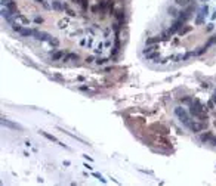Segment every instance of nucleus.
I'll list each match as a JSON object with an SVG mask.
<instances>
[{"mask_svg": "<svg viewBox=\"0 0 216 186\" xmlns=\"http://www.w3.org/2000/svg\"><path fill=\"white\" fill-rule=\"evenodd\" d=\"M169 15H172V16H176V15H178V12H176V9H175V8H169Z\"/></svg>", "mask_w": 216, "mask_h": 186, "instance_id": "nucleus-29", "label": "nucleus"}, {"mask_svg": "<svg viewBox=\"0 0 216 186\" xmlns=\"http://www.w3.org/2000/svg\"><path fill=\"white\" fill-rule=\"evenodd\" d=\"M194 9H195V3H194V5H190V6H188L185 11L181 12V13H179V16H178V19H181L182 22L185 24L188 19H190V18H191V16H193Z\"/></svg>", "mask_w": 216, "mask_h": 186, "instance_id": "nucleus-3", "label": "nucleus"}, {"mask_svg": "<svg viewBox=\"0 0 216 186\" xmlns=\"http://www.w3.org/2000/svg\"><path fill=\"white\" fill-rule=\"evenodd\" d=\"M212 99H213V102H215V105H216V93H215V96H213Z\"/></svg>", "mask_w": 216, "mask_h": 186, "instance_id": "nucleus-41", "label": "nucleus"}, {"mask_svg": "<svg viewBox=\"0 0 216 186\" xmlns=\"http://www.w3.org/2000/svg\"><path fill=\"white\" fill-rule=\"evenodd\" d=\"M204 52H207V47L203 46V47H200L198 50H194V55H195V56H200V55H203Z\"/></svg>", "mask_w": 216, "mask_h": 186, "instance_id": "nucleus-23", "label": "nucleus"}, {"mask_svg": "<svg viewBox=\"0 0 216 186\" xmlns=\"http://www.w3.org/2000/svg\"><path fill=\"white\" fill-rule=\"evenodd\" d=\"M16 18H18V19H19V21H21L24 25H28V24H30V19H28L27 16H24L22 13H18V15H16Z\"/></svg>", "mask_w": 216, "mask_h": 186, "instance_id": "nucleus-19", "label": "nucleus"}, {"mask_svg": "<svg viewBox=\"0 0 216 186\" xmlns=\"http://www.w3.org/2000/svg\"><path fill=\"white\" fill-rule=\"evenodd\" d=\"M193 101H194L193 98H183L181 102H182V104H187V105H191V104H193Z\"/></svg>", "mask_w": 216, "mask_h": 186, "instance_id": "nucleus-27", "label": "nucleus"}, {"mask_svg": "<svg viewBox=\"0 0 216 186\" xmlns=\"http://www.w3.org/2000/svg\"><path fill=\"white\" fill-rule=\"evenodd\" d=\"M98 11H101V8H99V5H96V6H93V8H92V12H95V13H96V12Z\"/></svg>", "mask_w": 216, "mask_h": 186, "instance_id": "nucleus-36", "label": "nucleus"}, {"mask_svg": "<svg viewBox=\"0 0 216 186\" xmlns=\"http://www.w3.org/2000/svg\"><path fill=\"white\" fill-rule=\"evenodd\" d=\"M190 130L193 131V133H200V131H203L207 128V121H201V123H197V121H194L191 123V126H190Z\"/></svg>", "mask_w": 216, "mask_h": 186, "instance_id": "nucleus-4", "label": "nucleus"}, {"mask_svg": "<svg viewBox=\"0 0 216 186\" xmlns=\"http://www.w3.org/2000/svg\"><path fill=\"white\" fill-rule=\"evenodd\" d=\"M12 30H13V31H18V33H21L22 27H21V25H18V24H13V25H12Z\"/></svg>", "mask_w": 216, "mask_h": 186, "instance_id": "nucleus-28", "label": "nucleus"}, {"mask_svg": "<svg viewBox=\"0 0 216 186\" xmlns=\"http://www.w3.org/2000/svg\"><path fill=\"white\" fill-rule=\"evenodd\" d=\"M52 9H55V11H58V12L64 11V3H61V2H58V0L52 2Z\"/></svg>", "mask_w": 216, "mask_h": 186, "instance_id": "nucleus-15", "label": "nucleus"}, {"mask_svg": "<svg viewBox=\"0 0 216 186\" xmlns=\"http://www.w3.org/2000/svg\"><path fill=\"white\" fill-rule=\"evenodd\" d=\"M19 34H21V35H25V37H27V35L30 37V35H33V34H34V30H30V28H22Z\"/></svg>", "mask_w": 216, "mask_h": 186, "instance_id": "nucleus-21", "label": "nucleus"}, {"mask_svg": "<svg viewBox=\"0 0 216 186\" xmlns=\"http://www.w3.org/2000/svg\"><path fill=\"white\" fill-rule=\"evenodd\" d=\"M182 27H183V22H182L181 19H176L175 22L172 24V27L167 30V33L170 35H173V34H176V33H179V30H181Z\"/></svg>", "mask_w": 216, "mask_h": 186, "instance_id": "nucleus-6", "label": "nucleus"}, {"mask_svg": "<svg viewBox=\"0 0 216 186\" xmlns=\"http://www.w3.org/2000/svg\"><path fill=\"white\" fill-rule=\"evenodd\" d=\"M114 0H105V9H107V12L108 13H113L114 12Z\"/></svg>", "mask_w": 216, "mask_h": 186, "instance_id": "nucleus-14", "label": "nucleus"}, {"mask_svg": "<svg viewBox=\"0 0 216 186\" xmlns=\"http://www.w3.org/2000/svg\"><path fill=\"white\" fill-rule=\"evenodd\" d=\"M79 5L81 6L83 11H87V9H89V0H80Z\"/></svg>", "mask_w": 216, "mask_h": 186, "instance_id": "nucleus-22", "label": "nucleus"}, {"mask_svg": "<svg viewBox=\"0 0 216 186\" xmlns=\"http://www.w3.org/2000/svg\"><path fill=\"white\" fill-rule=\"evenodd\" d=\"M188 2H190V0H176V3H178V5H181V6H187V5H188Z\"/></svg>", "mask_w": 216, "mask_h": 186, "instance_id": "nucleus-31", "label": "nucleus"}, {"mask_svg": "<svg viewBox=\"0 0 216 186\" xmlns=\"http://www.w3.org/2000/svg\"><path fill=\"white\" fill-rule=\"evenodd\" d=\"M79 2H80V0H76V3H79Z\"/></svg>", "mask_w": 216, "mask_h": 186, "instance_id": "nucleus-42", "label": "nucleus"}, {"mask_svg": "<svg viewBox=\"0 0 216 186\" xmlns=\"http://www.w3.org/2000/svg\"><path fill=\"white\" fill-rule=\"evenodd\" d=\"M175 114H176V117L181 120V123L185 126V127L188 128L190 126H191V123H193V118H191V114L190 112H187L183 108H181V106H178V108H175Z\"/></svg>", "mask_w": 216, "mask_h": 186, "instance_id": "nucleus-2", "label": "nucleus"}, {"mask_svg": "<svg viewBox=\"0 0 216 186\" xmlns=\"http://www.w3.org/2000/svg\"><path fill=\"white\" fill-rule=\"evenodd\" d=\"M77 59H79V55H77V53H71V52H70V53H65V56H64L62 61H64V62H70V61H77Z\"/></svg>", "mask_w": 216, "mask_h": 186, "instance_id": "nucleus-13", "label": "nucleus"}, {"mask_svg": "<svg viewBox=\"0 0 216 186\" xmlns=\"http://www.w3.org/2000/svg\"><path fill=\"white\" fill-rule=\"evenodd\" d=\"M190 114L191 117L200 120V121H207V112H206V108L200 104L198 99H194L193 104L190 105Z\"/></svg>", "mask_w": 216, "mask_h": 186, "instance_id": "nucleus-1", "label": "nucleus"}, {"mask_svg": "<svg viewBox=\"0 0 216 186\" xmlns=\"http://www.w3.org/2000/svg\"><path fill=\"white\" fill-rule=\"evenodd\" d=\"M213 45H216V34H215V35H212V37H210V38H209V40L206 42V45H204V46L207 47V49H209V47H210V46H213Z\"/></svg>", "mask_w": 216, "mask_h": 186, "instance_id": "nucleus-20", "label": "nucleus"}, {"mask_svg": "<svg viewBox=\"0 0 216 186\" xmlns=\"http://www.w3.org/2000/svg\"><path fill=\"white\" fill-rule=\"evenodd\" d=\"M37 38V40H40V42H49L50 40V35L47 34V33H42V31H37L34 30V34H33Z\"/></svg>", "mask_w": 216, "mask_h": 186, "instance_id": "nucleus-9", "label": "nucleus"}, {"mask_svg": "<svg viewBox=\"0 0 216 186\" xmlns=\"http://www.w3.org/2000/svg\"><path fill=\"white\" fill-rule=\"evenodd\" d=\"M213 30V24H209V27H207V31H212Z\"/></svg>", "mask_w": 216, "mask_h": 186, "instance_id": "nucleus-39", "label": "nucleus"}, {"mask_svg": "<svg viewBox=\"0 0 216 186\" xmlns=\"http://www.w3.org/2000/svg\"><path fill=\"white\" fill-rule=\"evenodd\" d=\"M2 126H5V127H9V128H13V130H22V127H21L19 124H16V123H12V121L6 120V118H2Z\"/></svg>", "mask_w": 216, "mask_h": 186, "instance_id": "nucleus-8", "label": "nucleus"}, {"mask_svg": "<svg viewBox=\"0 0 216 186\" xmlns=\"http://www.w3.org/2000/svg\"><path fill=\"white\" fill-rule=\"evenodd\" d=\"M115 18H117L118 21H123V19H125V12H123V11H118L117 13H115Z\"/></svg>", "mask_w": 216, "mask_h": 186, "instance_id": "nucleus-25", "label": "nucleus"}, {"mask_svg": "<svg viewBox=\"0 0 216 186\" xmlns=\"http://www.w3.org/2000/svg\"><path fill=\"white\" fill-rule=\"evenodd\" d=\"M215 93H216V92H215Z\"/></svg>", "mask_w": 216, "mask_h": 186, "instance_id": "nucleus-44", "label": "nucleus"}, {"mask_svg": "<svg viewBox=\"0 0 216 186\" xmlns=\"http://www.w3.org/2000/svg\"><path fill=\"white\" fill-rule=\"evenodd\" d=\"M34 2H37V3H40V5H43V6H45L46 9H49V8H50V6H49V5L46 3L45 0H34Z\"/></svg>", "mask_w": 216, "mask_h": 186, "instance_id": "nucleus-32", "label": "nucleus"}, {"mask_svg": "<svg viewBox=\"0 0 216 186\" xmlns=\"http://www.w3.org/2000/svg\"><path fill=\"white\" fill-rule=\"evenodd\" d=\"M203 2H207V0H203Z\"/></svg>", "mask_w": 216, "mask_h": 186, "instance_id": "nucleus-43", "label": "nucleus"}, {"mask_svg": "<svg viewBox=\"0 0 216 186\" xmlns=\"http://www.w3.org/2000/svg\"><path fill=\"white\" fill-rule=\"evenodd\" d=\"M3 2V5H6V3H9V2H13V0H2Z\"/></svg>", "mask_w": 216, "mask_h": 186, "instance_id": "nucleus-40", "label": "nucleus"}, {"mask_svg": "<svg viewBox=\"0 0 216 186\" xmlns=\"http://www.w3.org/2000/svg\"><path fill=\"white\" fill-rule=\"evenodd\" d=\"M210 143H212L213 146H216V136H213V138H212V140H210Z\"/></svg>", "mask_w": 216, "mask_h": 186, "instance_id": "nucleus-38", "label": "nucleus"}, {"mask_svg": "<svg viewBox=\"0 0 216 186\" xmlns=\"http://www.w3.org/2000/svg\"><path fill=\"white\" fill-rule=\"evenodd\" d=\"M107 61H108V59H98V61H96V64H98V65H102V64H105Z\"/></svg>", "mask_w": 216, "mask_h": 186, "instance_id": "nucleus-35", "label": "nucleus"}, {"mask_svg": "<svg viewBox=\"0 0 216 186\" xmlns=\"http://www.w3.org/2000/svg\"><path fill=\"white\" fill-rule=\"evenodd\" d=\"M213 106H215V102H213V99H212V101L207 102V109H213Z\"/></svg>", "mask_w": 216, "mask_h": 186, "instance_id": "nucleus-33", "label": "nucleus"}, {"mask_svg": "<svg viewBox=\"0 0 216 186\" xmlns=\"http://www.w3.org/2000/svg\"><path fill=\"white\" fill-rule=\"evenodd\" d=\"M40 135H42L43 138H46V139H47V140H50V142H53V143H58V145H61V146H64L65 149L68 148V146H65L64 143H61V142H59V139H58V138H55L53 135H50V133H47V131H40Z\"/></svg>", "mask_w": 216, "mask_h": 186, "instance_id": "nucleus-7", "label": "nucleus"}, {"mask_svg": "<svg viewBox=\"0 0 216 186\" xmlns=\"http://www.w3.org/2000/svg\"><path fill=\"white\" fill-rule=\"evenodd\" d=\"M49 45L53 46V47H57L58 45H59V40H58V38H50V40H49Z\"/></svg>", "mask_w": 216, "mask_h": 186, "instance_id": "nucleus-26", "label": "nucleus"}, {"mask_svg": "<svg viewBox=\"0 0 216 186\" xmlns=\"http://www.w3.org/2000/svg\"><path fill=\"white\" fill-rule=\"evenodd\" d=\"M86 62H87V64L93 62V56H87V58H86Z\"/></svg>", "mask_w": 216, "mask_h": 186, "instance_id": "nucleus-37", "label": "nucleus"}, {"mask_svg": "<svg viewBox=\"0 0 216 186\" xmlns=\"http://www.w3.org/2000/svg\"><path fill=\"white\" fill-rule=\"evenodd\" d=\"M145 58H147V61H151V59H157V58H159V53H157V52H154V53H149V55H145Z\"/></svg>", "mask_w": 216, "mask_h": 186, "instance_id": "nucleus-24", "label": "nucleus"}, {"mask_svg": "<svg viewBox=\"0 0 216 186\" xmlns=\"http://www.w3.org/2000/svg\"><path fill=\"white\" fill-rule=\"evenodd\" d=\"M67 24H68V21H67V19H64V21H59V28H64V27H67Z\"/></svg>", "mask_w": 216, "mask_h": 186, "instance_id": "nucleus-34", "label": "nucleus"}, {"mask_svg": "<svg viewBox=\"0 0 216 186\" xmlns=\"http://www.w3.org/2000/svg\"><path fill=\"white\" fill-rule=\"evenodd\" d=\"M212 138H213V135H212L210 131H206V133H203V135L200 136V140H201L203 143H210Z\"/></svg>", "mask_w": 216, "mask_h": 186, "instance_id": "nucleus-12", "label": "nucleus"}, {"mask_svg": "<svg viewBox=\"0 0 216 186\" xmlns=\"http://www.w3.org/2000/svg\"><path fill=\"white\" fill-rule=\"evenodd\" d=\"M6 9L11 12L12 15H18V6H16V3H15V2H9V3H6Z\"/></svg>", "mask_w": 216, "mask_h": 186, "instance_id": "nucleus-10", "label": "nucleus"}, {"mask_svg": "<svg viewBox=\"0 0 216 186\" xmlns=\"http://www.w3.org/2000/svg\"><path fill=\"white\" fill-rule=\"evenodd\" d=\"M34 22H36V24H43V22H45V19H43L42 16H36V18H34Z\"/></svg>", "mask_w": 216, "mask_h": 186, "instance_id": "nucleus-30", "label": "nucleus"}, {"mask_svg": "<svg viewBox=\"0 0 216 186\" xmlns=\"http://www.w3.org/2000/svg\"><path fill=\"white\" fill-rule=\"evenodd\" d=\"M64 52L62 50H57L53 55H52V61H59V59H64Z\"/></svg>", "mask_w": 216, "mask_h": 186, "instance_id": "nucleus-17", "label": "nucleus"}, {"mask_svg": "<svg viewBox=\"0 0 216 186\" xmlns=\"http://www.w3.org/2000/svg\"><path fill=\"white\" fill-rule=\"evenodd\" d=\"M206 13H207V6H206V8H203V9H201V12L198 13V16H197V19H195V24H197V25L203 24V21H204V16H206Z\"/></svg>", "mask_w": 216, "mask_h": 186, "instance_id": "nucleus-11", "label": "nucleus"}, {"mask_svg": "<svg viewBox=\"0 0 216 186\" xmlns=\"http://www.w3.org/2000/svg\"><path fill=\"white\" fill-rule=\"evenodd\" d=\"M161 42V35H157V37H151V38H148L147 40V45H156V43H160Z\"/></svg>", "mask_w": 216, "mask_h": 186, "instance_id": "nucleus-18", "label": "nucleus"}, {"mask_svg": "<svg viewBox=\"0 0 216 186\" xmlns=\"http://www.w3.org/2000/svg\"><path fill=\"white\" fill-rule=\"evenodd\" d=\"M190 31H193V27H191V25H185V27H182L181 30H179V35L183 37L185 34H188Z\"/></svg>", "mask_w": 216, "mask_h": 186, "instance_id": "nucleus-16", "label": "nucleus"}, {"mask_svg": "<svg viewBox=\"0 0 216 186\" xmlns=\"http://www.w3.org/2000/svg\"><path fill=\"white\" fill-rule=\"evenodd\" d=\"M149 128L154 130L156 135H161V136H166V135L169 133V128L166 127V126H163V124H160V123H154Z\"/></svg>", "mask_w": 216, "mask_h": 186, "instance_id": "nucleus-5", "label": "nucleus"}]
</instances>
